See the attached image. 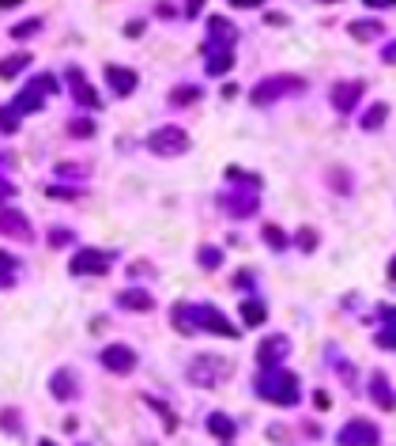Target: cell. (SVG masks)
<instances>
[{"label":"cell","mask_w":396,"mask_h":446,"mask_svg":"<svg viewBox=\"0 0 396 446\" xmlns=\"http://www.w3.org/2000/svg\"><path fill=\"white\" fill-rule=\"evenodd\" d=\"M0 234H12V239H34V231H30L27 216L23 212H0Z\"/></svg>","instance_id":"obj_7"},{"label":"cell","mask_w":396,"mask_h":446,"mask_svg":"<svg viewBox=\"0 0 396 446\" xmlns=\"http://www.w3.org/2000/svg\"><path fill=\"white\" fill-rule=\"evenodd\" d=\"M377 23H351V35H377Z\"/></svg>","instance_id":"obj_24"},{"label":"cell","mask_w":396,"mask_h":446,"mask_svg":"<svg viewBox=\"0 0 396 446\" xmlns=\"http://www.w3.org/2000/svg\"><path fill=\"white\" fill-rule=\"evenodd\" d=\"M148 148L159 151V156H181V151L189 148V136H185L177 125H163L159 133L148 136Z\"/></svg>","instance_id":"obj_2"},{"label":"cell","mask_w":396,"mask_h":446,"mask_svg":"<svg viewBox=\"0 0 396 446\" xmlns=\"http://www.w3.org/2000/svg\"><path fill=\"white\" fill-rule=\"evenodd\" d=\"M68 84H72V91H76V99L83 102V106H99V95L87 87V80L79 76V68H68Z\"/></svg>","instance_id":"obj_9"},{"label":"cell","mask_w":396,"mask_h":446,"mask_svg":"<svg viewBox=\"0 0 396 446\" xmlns=\"http://www.w3.org/2000/svg\"><path fill=\"white\" fill-rule=\"evenodd\" d=\"M226 64H230V53H219V57H212L208 72H212V76H223V72H226Z\"/></svg>","instance_id":"obj_19"},{"label":"cell","mask_w":396,"mask_h":446,"mask_svg":"<svg viewBox=\"0 0 396 446\" xmlns=\"http://www.w3.org/2000/svg\"><path fill=\"white\" fill-rule=\"evenodd\" d=\"M50 386H53V393H57V397H64V401H68V397H76V393H79V382H76V378L68 375V371H57Z\"/></svg>","instance_id":"obj_10"},{"label":"cell","mask_w":396,"mask_h":446,"mask_svg":"<svg viewBox=\"0 0 396 446\" xmlns=\"http://www.w3.org/2000/svg\"><path fill=\"white\" fill-rule=\"evenodd\" d=\"M30 64V53H15V57H4L0 61V80H12L19 68H27Z\"/></svg>","instance_id":"obj_13"},{"label":"cell","mask_w":396,"mask_h":446,"mask_svg":"<svg viewBox=\"0 0 396 446\" xmlns=\"http://www.w3.org/2000/svg\"><path fill=\"white\" fill-rule=\"evenodd\" d=\"M15 125H19V113H15V110H0V133H15Z\"/></svg>","instance_id":"obj_17"},{"label":"cell","mask_w":396,"mask_h":446,"mask_svg":"<svg viewBox=\"0 0 396 446\" xmlns=\"http://www.w3.org/2000/svg\"><path fill=\"white\" fill-rule=\"evenodd\" d=\"M106 80H110V87L117 95H128L136 87V72H128V68H121V64H110L106 68Z\"/></svg>","instance_id":"obj_8"},{"label":"cell","mask_w":396,"mask_h":446,"mask_svg":"<svg viewBox=\"0 0 396 446\" xmlns=\"http://www.w3.org/2000/svg\"><path fill=\"white\" fill-rule=\"evenodd\" d=\"M382 118H385V106H374L366 118H362V125H366V129H377V125H382Z\"/></svg>","instance_id":"obj_20"},{"label":"cell","mask_w":396,"mask_h":446,"mask_svg":"<svg viewBox=\"0 0 396 446\" xmlns=\"http://www.w3.org/2000/svg\"><path fill=\"white\" fill-rule=\"evenodd\" d=\"M359 91H362V84H344V87H336V91H333V102H336L339 110H351L355 106V95H359Z\"/></svg>","instance_id":"obj_12"},{"label":"cell","mask_w":396,"mask_h":446,"mask_svg":"<svg viewBox=\"0 0 396 446\" xmlns=\"http://www.w3.org/2000/svg\"><path fill=\"white\" fill-rule=\"evenodd\" d=\"M117 303L132 306V310H151V295H148V291H121Z\"/></svg>","instance_id":"obj_11"},{"label":"cell","mask_w":396,"mask_h":446,"mask_svg":"<svg viewBox=\"0 0 396 446\" xmlns=\"http://www.w3.org/2000/svg\"><path fill=\"white\" fill-rule=\"evenodd\" d=\"M279 355H287V340H283V337H272L268 344L261 348V363H272V360H279Z\"/></svg>","instance_id":"obj_14"},{"label":"cell","mask_w":396,"mask_h":446,"mask_svg":"<svg viewBox=\"0 0 396 446\" xmlns=\"http://www.w3.org/2000/svg\"><path fill=\"white\" fill-rule=\"evenodd\" d=\"M102 367L113 371V375H128L136 367V352L125 344H110V348H102Z\"/></svg>","instance_id":"obj_4"},{"label":"cell","mask_w":396,"mask_h":446,"mask_svg":"<svg viewBox=\"0 0 396 446\" xmlns=\"http://www.w3.org/2000/svg\"><path fill=\"white\" fill-rule=\"evenodd\" d=\"M264 239H268L272 246H279V250H283V242H287V239H283V231H276V227H264Z\"/></svg>","instance_id":"obj_25"},{"label":"cell","mask_w":396,"mask_h":446,"mask_svg":"<svg viewBox=\"0 0 396 446\" xmlns=\"http://www.w3.org/2000/svg\"><path fill=\"white\" fill-rule=\"evenodd\" d=\"M12 269H15V257L0 250V280H8V272H12Z\"/></svg>","instance_id":"obj_23"},{"label":"cell","mask_w":396,"mask_h":446,"mask_svg":"<svg viewBox=\"0 0 396 446\" xmlns=\"http://www.w3.org/2000/svg\"><path fill=\"white\" fill-rule=\"evenodd\" d=\"M208 427H212V435H219V439H230V435H234V424L226 416H219V412L208 416Z\"/></svg>","instance_id":"obj_15"},{"label":"cell","mask_w":396,"mask_h":446,"mask_svg":"<svg viewBox=\"0 0 396 446\" xmlns=\"http://www.w3.org/2000/svg\"><path fill=\"white\" fill-rule=\"evenodd\" d=\"M53 87H57V84H53L50 76L34 80V84H30L27 91H19V95H15L12 110H15V113H30V110H38V106H42V95H46V91H53Z\"/></svg>","instance_id":"obj_3"},{"label":"cell","mask_w":396,"mask_h":446,"mask_svg":"<svg viewBox=\"0 0 396 446\" xmlns=\"http://www.w3.org/2000/svg\"><path fill=\"white\" fill-rule=\"evenodd\" d=\"M72 277H83V272H106L110 269V254H99V250H79L72 257Z\"/></svg>","instance_id":"obj_5"},{"label":"cell","mask_w":396,"mask_h":446,"mask_svg":"<svg viewBox=\"0 0 396 446\" xmlns=\"http://www.w3.org/2000/svg\"><path fill=\"white\" fill-rule=\"evenodd\" d=\"M72 136H91V121H76V125H72Z\"/></svg>","instance_id":"obj_26"},{"label":"cell","mask_w":396,"mask_h":446,"mask_svg":"<svg viewBox=\"0 0 396 446\" xmlns=\"http://www.w3.org/2000/svg\"><path fill=\"white\" fill-rule=\"evenodd\" d=\"M241 318H246V326H261V322H264V306L261 303H246V306H241Z\"/></svg>","instance_id":"obj_16"},{"label":"cell","mask_w":396,"mask_h":446,"mask_svg":"<svg viewBox=\"0 0 396 446\" xmlns=\"http://www.w3.org/2000/svg\"><path fill=\"white\" fill-rule=\"evenodd\" d=\"M339 443H344V446H374L377 443V427L366 424V420H351L347 431L339 435Z\"/></svg>","instance_id":"obj_6"},{"label":"cell","mask_w":396,"mask_h":446,"mask_svg":"<svg viewBox=\"0 0 396 446\" xmlns=\"http://www.w3.org/2000/svg\"><path fill=\"white\" fill-rule=\"evenodd\" d=\"M374 393H377V405H382V409H393V393L385 390L382 378H374Z\"/></svg>","instance_id":"obj_18"},{"label":"cell","mask_w":396,"mask_h":446,"mask_svg":"<svg viewBox=\"0 0 396 446\" xmlns=\"http://www.w3.org/2000/svg\"><path fill=\"white\" fill-rule=\"evenodd\" d=\"M38 27H42V23H38V19H27V23H19V27H15L12 35H15V38H27V35H34Z\"/></svg>","instance_id":"obj_22"},{"label":"cell","mask_w":396,"mask_h":446,"mask_svg":"<svg viewBox=\"0 0 396 446\" xmlns=\"http://www.w3.org/2000/svg\"><path fill=\"white\" fill-rule=\"evenodd\" d=\"M389 277H393V280H396V261H393V269H389Z\"/></svg>","instance_id":"obj_32"},{"label":"cell","mask_w":396,"mask_h":446,"mask_svg":"<svg viewBox=\"0 0 396 446\" xmlns=\"http://www.w3.org/2000/svg\"><path fill=\"white\" fill-rule=\"evenodd\" d=\"M38 446H57V443H50V439H42V443H38Z\"/></svg>","instance_id":"obj_31"},{"label":"cell","mask_w":396,"mask_h":446,"mask_svg":"<svg viewBox=\"0 0 396 446\" xmlns=\"http://www.w3.org/2000/svg\"><path fill=\"white\" fill-rule=\"evenodd\" d=\"M393 322H396V314H393ZM382 344H396V333H382Z\"/></svg>","instance_id":"obj_29"},{"label":"cell","mask_w":396,"mask_h":446,"mask_svg":"<svg viewBox=\"0 0 396 446\" xmlns=\"http://www.w3.org/2000/svg\"><path fill=\"white\" fill-rule=\"evenodd\" d=\"M257 390L276 405H295L298 401V378L287 375V371H268V375L257 382Z\"/></svg>","instance_id":"obj_1"},{"label":"cell","mask_w":396,"mask_h":446,"mask_svg":"<svg viewBox=\"0 0 396 446\" xmlns=\"http://www.w3.org/2000/svg\"><path fill=\"white\" fill-rule=\"evenodd\" d=\"M192 99H197V87H177V91H174L177 106H185V102H192Z\"/></svg>","instance_id":"obj_21"},{"label":"cell","mask_w":396,"mask_h":446,"mask_svg":"<svg viewBox=\"0 0 396 446\" xmlns=\"http://www.w3.org/2000/svg\"><path fill=\"white\" fill-rule=\"evenodd\" d=\"M385 61H396V46H389V50H385Z\"/></svg>","instance_id":"obj_30"},{"label":"cell","mask_w":396,"mask_h":446,"mask_svg":"<svg viewBox=\"0 0 396 446\" xmlns=\"http://www.w3.org/2000/svg\"><path fill=\"white\" fill-rule=\"evenodd\" d=\"M12 193H15V189H12V182H4V178H0V201H8Z\"/></svg>","instance_id":"obj_28"},{"label":"cell","mask_w":396,"mask_h":446,"mask_svg":"<svg viewBox=\"0 0 396 446\" xmlns=\"http://www.w3.org/2000/svg\"><path fill=\"white\" fill-rule=\"evenodd\" d=\"M200 261H204V265H219V254H215V250H204V254H200Z\"/></svg>","instance_id":"obj_27"}]
</instances>
